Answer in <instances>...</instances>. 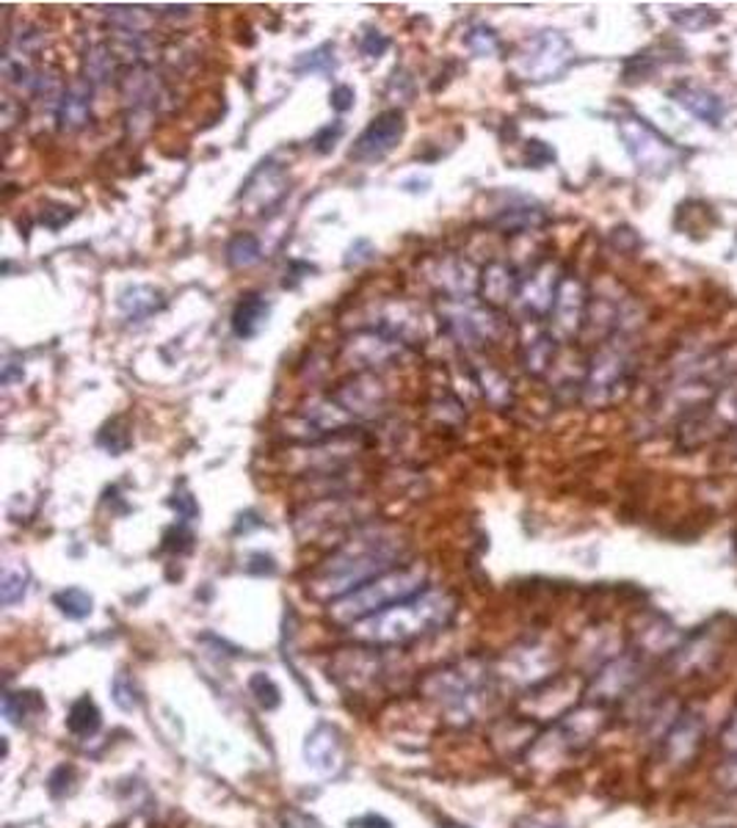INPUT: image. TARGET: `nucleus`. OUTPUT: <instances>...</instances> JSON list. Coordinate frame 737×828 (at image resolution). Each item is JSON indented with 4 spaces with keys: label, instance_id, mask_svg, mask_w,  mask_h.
<instances>
[{
    "label": "nucleus",
    "instance_id": "f8f14e48",
    "mask_svg": "<svg viewBox=\"0 0 737 828\" xmlns=\"http://www.w3.org/2000/svg\"><path fill=\"white\" fill-rule=\"evenodd\" d=\"M304 760L318 774H337L342 768V760H346L340 732L332 724H318L304 740Z\"/></svg>",
    "mask_w": 737,
    "mask_h": 828
},
{
    "label": "nucleus",
    "instance_id": "423d86ee",
    "mask_svg": "<svg viewBox=\"0 0 737 828\" xmlns=\"http://www.w3.org/2000/svg\"><path fill=\"white\" fill-rule=\"evenodd\" d=\"M572 61V45L564 34L558 30H541L539 37H534L528 42V48L522 50L520 59H516V75H522L525 80H550L555 75H561L570 66Z\"/></svg>",
    "mask_w": 737,
    "mask_h": 828
},
{
    "label": "nucleus",
    "instance_id": "72a5a7b5",
    "mask_svg": "<svg viewBox=\"0 0 737 828\" xmlns=\"http://www.w3.org/2000/svg\"><path fill=\"white\" fill-rule=\"evenodd\" d=\"M249 688H252V693L258 697V702L263 704L265 710L279 707V688H276L271 677H265V674H254V677L249 679Z\"/></svg>",
    "mask_w": 737,
    "mask_h": 828
},
{
    "label": "nucleus",
    "instance_id": "37998d69",
    "mask_svg": "<svg viewBox=\"0 0 737 828\" xmlns=\"http://www.w3.org/2000/svg\"><path fill=\"white\" fill-rule=\"evenodd\" d=\"M724 743L729 745V749L737 754V713H735V718L729 720V727H726V732H724Z\"/></svg>",
    "mask_w": 737,
    "mask_h": 828
},
{
    "label": "nucleus",
    "instance_id": "20e7f679",
    "mask_svg": "<svg viewBox=\"0 0 737 828\" xmlns=\"http://www.w3.org/2000/svg\"><path fill=\"white\" fill-rule=\"evenodd\" d=\"M445 331L464 349H484L489 342H500L509 335V324L486 304H473L470 299H445L439 306Z\"/></svg>",
    "mask_w": 737,
    "mask_h": 828
},
{
    "label": "nucleus",
    "instance_id": "f257e3e1",
    "mask_svg": "<svg viewBox=\"0 0 737 828\" xmlns=\"http://www.w3.org/2000/svg\"><path fill=\"white\" fill-rule=\"evenodd\" d=\"M403 552H407V541L398 539L396 530L362 528L312 575L310 589L318 597L337 602L351 591L362 589L365 582L376 580L384 572L396 569V561Z\"/></svg>",
    "mask_w": 737,
    "mask_h": 828
},
{
    "label": "nucleus",
    "instance_id": "ea45409f",
    "mask_svg": "<svg viewBox=\"0 0 737 828\" xmlns=\"http://www.w3.org/2000/svg\"><path fill=\"white\" fill-rule=\"evenodd\" d=\"M555 158V152L545 145V141H528V163H534V168H541L545 163H550Z\"/></svg>",
    "mask_w": 737,
    "mask_h": 828
},
{
    "label": "nucleus",
    "instance_id": "cd10ccee",
    "mask_svg": "<svg viewBox=\"0 0 737 828\" xmlns=\"http://www.w3.org/2000/svg\"><path fill=\"white\" fill-rule=\"evenodd\" d=\"M545 222L541 211H534V208H509V211H500V216L495 218L503 233H525V229H534Z\"/></svg>",
    "mask_w": 737,
    "mask_h": 828
},
{
    "label": "nucleus",
    "instance_id": "79ce46f5",
    "mask_svg": "<svg viewBox=\"0 0 737 828\" xmlns=\"http://www.w3.org/2000/svg\"><path fill=\"white\" fill-rule=\"evenodd\" d=\"M351 828H392V823L382 815H362L357 820H351Z\"/></svg>",
    "mask_w": 737,
    "mask_h": 828
},
{
    "label": "nucleus",
    "instance_id": "dca6fc26",
    "mask_svg": "<svg viewBox=\"0 0 737 828\" xmlns=\"http://www.w3.org/2000/svg\"><path fill=\"white\" fill-rule=\"evenodd\" d=\"M55 120L59 127L66 133H75L80 127L89 125L91 120V84L89 80H75L66 86L64 97H61L59 109H55Z\"/></svg>",
    "mask_w": 737,
    "mask_h": 828
},
{
    "label": "nucleus",
    "instance_id": "58836bf2",
    "mask_svg": "<svg viewBox=\"0 0 737 828\" xmlns=\"http://www.w3.org/2000/svg\"><path fill=\"white\" fill-rule=\"evenodd\" d=\"M168 505H172V509H174V511H177V514H180V516H183V523H191V519H193V516H197V514H199V509H197V503H193V498H191V494H188V492H180V494H174V498H172V500H168Z\"/></svg>",
    "mask_w": 737,
    "mask_h": 828
},
{
    "label": "nucleus",
    "instance_id": "c9c22d12",
    "mask_svg": "<svg viewBox=\"0 0 737 828\" xmlns=\"http://www.w3.org/2000/svg\"><path fill=\"white\" fill-rule=\"evenodd\" d=\"M342 122H332V125L321 127L318 133H315V138H312V150L321 152V155H326V152H332L337 147V141H340L342 136Z\"/></svg>",
    "mask_w": 737,
    "mask_h": 828
},
{
    "label": "nucleus",
    "instance_id": "6e6552de",
    "mask_svg": "<svg viewBox=\"0 0 737 828\" xmlns=\"http://www.w3.org/2000/svg\"><path fill=\"white\" fill-rule=\"evenodd\" d=\"M627 373L629 356L622 349H616V346H605L591 362L586 381V398L594 403L611 401L619 387L627 385Z\"/></svg>",
    "mask_w": 737,
    "mask_h": 828
},
{
    "label": "nucleus",
    "instance_id": "2f4dec72",
    "mask_svg": "<svg viewBox=\"0 0 737 828\" xmlns=\"http://www.w3.org/2000/svg\"><path fill=\"white\" fill-rule=\"evenodd\" d=\"M111 697H114L116 707L125 710V713H133V710H138V704H141V697H138V688L133 685V679L127 677L125 672H120L114 677V682H111Z\"/></svg>",
    "mask_w": 737,
    "mask_h": 828
},
{
    "label": "nucleus",
    "instance_id": "473e14b6",
    "mask_svg": "<svg viewBox=\"0 0 737 828\" xmlns=\"http://www.w3.org/2000/svg\"><path fill=\"white\" fill-rule=\"evenodd\" d=\"M467 48L473 50L475 55H495L500 48V39L498 34L491 28H486V25H475L467 34Z\"/></svg>",
    "mask_w": 737,
    "mask_h": 828
},
{
    "label": "nucleus",
    "instance_id": "6ab92c4d",
    "mask_svg": "<svg viewBox=\"0 0 737 828\" xmlns=\"http://www.w3.org/2000/svg\"><path fill=\"white\" fill-rule=\"evenodd\" d=\"M116 304H120V313L127 321L138 324V321H147L150 315L161 313L163 306H166V299H163L161 290L150 288V285H133V288L122 290Z\"/></svg>",
    "mask_w": 737,
    "mask_h": 828
},
{
    "label": "nucleus",
    "instance_id": "a878e982",
    "mask_svg": "<svg viewBox=\"0 0 737 828\" xmlns=\"http://www.w3.org/2000/svg\"><path fill=\"white\" fill-rule=\"evenodd\" d=\"M97 444H100L102 451H109L111 456H122L133 444V434L130 426H127L122 417H114L102 426V431L97 434Z\"/></svg>",
    "mask_w": 737,
    "mask_h": 828
},
{
    "label": "nucleus",
    "instance_id": "ddd939ff",
    "mask_svg": "<svg viewBox=\"0 0 737 828\" xmlns=\"http://www.w3.org/2000/svg\"><path fill=\"white\" fill-rule=\"evenodd\" d=\"M478 290H480L484 304L491 306V310H498V306H505L514 299H520L522 276L516 274L514 265L489 263L484 271H480Z\"/></svg>",
    "mask_w": 737,
    "mask_h": 828
},
{
    "label": "nucleus",
    "instance_id": "b1692460",
    "mask_svg": "<svg viewBox=\"0 0 737 828\" xmlns=\"http://www.w3.org/2000/svg\"><path fill=\"white\" fill-rule=\"evenodd\" d=\"M100 724H102V715L89 697H80L78 702L70 707V715H66V729H70L73 735H78V738H89V735H95L97 729H100Z\"/></svg>",
    "mask_w": 737,
    "mask_h": 828
},
{
    "label": "nucleus",
    "instance_id": "c85d7f7f",
    "mask_svg": "<svg viewBox=\"0 0 737 828\" xmlns=\"http://www.w3.org/2000/svg\"><path fill=\"white\" fill-rule=\"evenodd\" d=\"M332 53H335V45H321V48H315L312 53H301L299 59H296L293 70L296 73H332V70H335Z\"/></svg>",
    "mask_w": 737,
    "mask_h": 828
},
{
    "label": "nucleus",
    "instance_id": "7ed1b4c3",
    "mask_svg": "<svg viewBox=\"0 0 737 828\" xmlns=\"http://www.w3.org/2000/svg\"><path fill=\"white\" fill-rule=\"evenodd\" d=\"M426 582V572L420 566H403V569H390L378 575L376 580L365 582L362 589L351 591L342 600L332 602L329 613L340 625H360L365 618L376 616V613L390 611L398 602H407L423 591Z\"/></svg>",
    "mask_w": 737,
    "mask_h": 828
},
{
    "label": "nucleus",
    "instance_id": "39448f33",
    "mask_svg": "<svg viewBox=\"0 0 737 828\" xmlns=\"http://www.w3.org/2000/svg\"><path fill=\"white\" fill-rule=\"evenodd\" d=\"M624 138V147H627L629 158L636 161V166L647 175H665L677 166V147L669 141V138L660 136L652 125H647L638 116H627L619 125Z\"/></svg>",
    "mask_w": 737,
    "mask_h": 828
},
{
    "label": "nucleus",
    "instance_id": "f3484780",
    "mask_svg": "<svg viewBox=\"0 0 737 828\" xmlns=\"http://www.w3.org/2000/svg\"><path fill=\"white\" fill-rule=\"evenodd\" d=\"M401 346L403 342H398L396 337L373 329V331H362V335L351 337L346 351L354 354V360L360 362V367H376V365H384V362H390L392 356L401 351Z\"/></svg>",
    "mask_w": 737,
    "mask_h": 828
},
{
    "label": "nucleus",
    "instance_id": "7c9ffc66",
    "mask_svg": "<svg viewBox=\"0 0 737 828\" xmlns=\"http://www.w3.org/2000/svg\"><path fill=\"white\" fill-rule=\"evenodd\" d=\"M478 381H480V387H484L486 398H489L495 406H505V403H509V398H511L509 378H503L498 371L486 367V371H478Z\"/></svg>",
    "mask_w": 737,
    "mask_h": 828
},
{
    "label": "nucleus",
    "instance_id": "4c0bfd02",
    "mask_svg": "<svg viewBox=\"0 0 737 828\" xmlns=\"http://www.w3.org/2000/svg\"><path fill=\"white\" fill-rule=\"evenodd\" d=\"M354 100L357 95L351 86H335L329 95V105L337 111V114H346V111L354 109Z\"/></svg>",
    "mask_w": 737,
    "mask_h": 828
},
{
    "label": "nucleus",
    "instance_id": "aec40b11",
    "mask_svg": "<svg viewBox=\"0 0 737 828\" xmlns=\"http://www.w3.org/2000/svg\"><path fill=\"white\" fill-rule=\"evenodd\" d=\"M672 95H674V100L679 102V105H685L690 114H696L699 120L710 122V125H719L721 116H724V102H721L719 97L713 95V91L704 89V86L679 84V86H674Z\"/></svg>",
    "mask_w": 737,
    "mask_h": 828
},
{
    "label": "nucleus",
    "instance_id": "2eb2a0df",
    "mask_svg": "<svg viewBox=\"0 0 737 828\" xmlns=\"http://www.w3.org/2000/svg\"><path fill=\"white\" fill-rule=\"evenodd\" d=\"M428 265L437 268L428 271V279L442 290L445 299H470V293L478 288V276H473V268H470V263H464V260L437 258Z\"/></svg>",
    "mask_w": 737,
    "mask_h": 828
},
{
    "label": "nucleus",
    "instance_id": "4be33fe9",
    "mask_svg": "<svg viewBox=\"0 0 737 828\" xmlns=\"http://www.w3.org/2000/svg\"><path fill=\"white\" fill-rule=\"evenodd\" d=\"M638 679V666L629 657H622V661H613L611 666H605L597 677V685L605 690V697H619L624 690H629L636 685Z\"/></svg>",
    "mask_w": 737,
    "mask_h": 828
},
{
    "label": "nucleus",
    "instance_id": "393cba45",
    "mask_svg": "<svg viewBox=\"0 0 737 828\" xmlns=\"http://www.w3.org/2000/svg\"><path fill=\"white\" fill-rule=\"evenodd\" d=\"M260 254H263V249H260V240L252 233H235L227 240V263L233 268H249V265L258 263Z\"/></svg>",
    "mask_w": 737,
    "mask_h": 828
},
{
    "label": "nucleus",
    "instance_id": "a211bd4d",
    "mask_svg": "<svg viewBox=\"0 0 737 828\" xmlns=\"http://www.w3.org/2000/svg\"><path fill=\"white\" fill-rule=\"evenodd\" d=\"M271 304L258 293H249L238 301L233 313V331L240 340H254L268 326Z\"/></svg>",
    "mask_w": 737,
    "mask_h": 828
},
{
    "label": "nucleus",
    "instance_id": "c03bdc74",
    "mask_svg": "<svg viewBox=\"0 0 737 828\" xmlns=\"http://www.w3.org/2000/svg\"><path fill=\"white\" fill-rule=\"evenodd\" d=\"M25 373L23 371H14V362H7L3 365V385H12V381H23Z\"/></svg>",
    "mask_w": 737,
    "mask_h": 828
},
{
    "label": "nucleus",
    "instance_id": "49530a36",
    "mask_svg": "<svg viewBox=\"0 0 737 828\" xmlns=\"http://www.w3.org/2000/svg\"><path fill=\"white\" fill-rule=\"evenodd\" d=\"M545 828H566V826H545Z\"/></svg>",
    "mask_w": 737,
    "mask_h": 828
},
{
    "label": "nucleus",
    "instance_id": "c756f323",
    "mask_svg": "<svg viewBox=\"0 0 737 828\" xmlns=\"http://www.w3.org/2000/svg\"><path fill=\"white\" fill-rule=\"evenodd\" d=\"M25 594H28V575L23 569L3 572V580H0V600H3V605H17V602L25 600Z\"/></svg>",
    "mask_w": 737,
    "mask_h": 828
},
{
    "label": "nucleus",
    "instance_id": "1a4fd4ad",
    "mask_svg": "<svg viewBox=\"0 0 737 828\" xmlns=\"http://www.w3.org/2000/svg\"><path fill=\"white\" fill-rule=\"evenodd\" d=\"M704 738V724L696 713H683L672 720V727L663 735L665 763L688 765L694 763Z\"/></svg>",
    "mask_w": 737,
    "mask_h": 828
},
{
    "label": "nucleus",
    "instance_id": "9b49d317",
    "mask_svg": "<svg viewBox=\"0 0 737 828\" xmlns=\"http://www.w3.org/2000/svg\"><path fill=\"white\" fill-rule=\"evenodd\" d=\"M335 398L337 403L342 406V412L354 421V417H360V421H365V417H376L378 409L384 406V398H387V392H384L382 381L373 376H357L351 378L348 385H340L335 390Z\"/></svg>",
    "mask_w": 737,
    "mask_h": 828
},
{
    "label": "nucleus",
    "instance_id": "f704fd0d",
    "mask_svg": "<svg viewBox=\"0 0 737 828\" xmlns=\"http://www.w3.org/2000/svg\"><path fill=\"white\" fill-rule=\"evenodd\" d=\"M73 216H75V211H73V208H70V204L48 202L42 208V224L48 229H53V233H55V229L64 227V224L73 222Z\"/></svg>",
    "mask_w": 737,
    "mask_h": 828
},
{
    "label": "nucleus",
    "instance_id": "a18cd8bd",
    "mask_svg": "<svg viewBox=\"0 0 737 828\" xmlns=\"http://www.w3.org/2000/svg\"><path fill=\"white\" fill-rule=\"evenodd\" d=\"M445 828H470V826H462V823H453V820H445Z\"/></svg>",
    "mask_w": 737,
    "mask_h": 828
},
{
    "label": "nucleus",
    "instance_id": "bb28decb",
    "mask_svg": "<svg viewBox=\"0 0 737 828\" xmlns=\"http://www.w3.org/2000/svg\"><path fill=\"white\" fill-rule=\"evenodd\" d=\"M53 602L66 618H75V622L91 616V611H95V600H91V594H86L84 589H75V586L73 589L59 591V594L53 597Z\"/></svg>",
    "mask_w": 737,
    "mask_h": 828
},
{
    "label": "nucleus",
    "instance_id": "a19ab883",
    "mask_svg": "<svg viewBox=\"0 0 737 828\" xmlns=\"http://www.w3.org/2000/svg\"><path fill=\"white\" fill-rule=\"evenodd\" d=\"M719 781L726 790H737V754L732 756L729 763H724V768L719 770Z\"/></svg>",
    "mask_w": 737,
    "mask_h": 828
},
{
    "label": "nucleus",
    "instance_id": "9d476101",
    "mask_svg": "<svg viewBox=\"0 0 737 828\" xmlns=\"http://www.w3.org/2000/svg\"><path fill=\"white\" fill-rule=\"evenodd\" d=\"M586 288L577 283L575 276H564L558 285L555 304H552V324L561 337H575L586 324Z\"/></svg>",
    "mask_w": 737,
    "mask_h": 828
},
{
    "label": "nucleus",
    "instance_id": "5701e85b",
    "mask_svg": "<svg viewBox=\"0 0 737 828\" xmlns=\"http://www.w3.org/2000/svg\"><path fill=\"white\" fill-rule=\"evenodd\" d=\"M555 335L541 331V335L534 337V340L525 346V351H522V365H525L528 373H534V376H541V373H547V367L552 365V360H555Z\"/></svg>",
    "mask_w": 737,
    "mask_h": 828
},
{
    "label": "nucleus",
    "instance_id": "f03ea898",
    "mask_svg": "<svg viewBox=\"0 0 737 828\" xmlns=\"http://www.w3.org/2000/svg\"><path fill=\"white\" fill-rule=\"evenodd\" d=\"M455 600L448 591H420L407 602H398L390 611L376 613L354 625L357 636L373 643H403L428 636L453 618Z\"/></svg>",
    "mask_w": 737,
    "mask_h": 828
},
{
    "label": "nucleus",
    "instance_id": "412c9836",
    "mask_svg": "<svg viewBox=\"0 0 737 828\" xmlns=\"http://www.w3.org/2000/svg\"><path fill=\"white\" fill-rule=\"evenodd\" d=\"M116 66H120V50L109 42H97L86 50L84 55V73L86 80L91 86L95 84H109L116 75Z\"/></svg>",
    "mask_w": 737,
    "mask_h": 828
},
{
    "label": "nucleus",
    "instance_id": "e433bc0d",
    "mask_svg": "<svg viewBox=\"0 0 737 828\" xmlns=\"http://www.w3.org/2000/svg\"><path fill=\"white\" fill-rule=\"evenodd\" d=\"M360 50L367 59H378V55H384L390 50V37H384L382 30H367L360 39Z\"/></svg>",
    "mask_w": 737,
    "mask_h": 828
},
{
    "label": "nucleus",
    "instance_id": "0eeeda50",
    "mask_svg": "<svg viewBox=\"0 0 737 828\" xmlns=\"http://www.w3.org/2000/svg\"><path fill=\"white\" fill-rule=\"evenodd\" d=\"M403 133H407V116L401 109L382 111L365 130L360 133V138L354 141L348 158L354 163H378L390 155L398 145L403 141Z\"/></svg>",
    "mask_w": 737,
    "mask_h": 828
},
{
    "label": "nucleus",
    "instance_id": "4468645a",
    "mask_svg": "<svg viewBox=\"0 0 737 828\" xmlns=\"http://www.w3.org/2000/svg\"><path fill=\"white\" fill-rule=\"evenodd\" d=\"M561 279L555 276V268L550 263L536 268L530 274V279H522V290H520V304L522 310L534 318H545V315L552 313V304H555V293Z\"/></svg>",
    "mask_w": 737,
    "mask_h": 828
}]
</instances>
